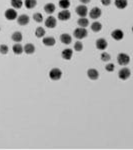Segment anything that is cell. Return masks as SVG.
<instances>
[{
    "instance_id": "1",
    "label": "cell",
    "mask_w": 133,
    "mask_h": 150,
    "mask_svg": "<svg viewBox=\"0 0 133 150\" xmlns=\"http://www.w3.org/2000/svg\"><path fill=\"white\" fill-rule=\"evenodd\" d=\"M73 35H74V37L77 39H83L88 35V32H87V30H86V28L79 27V28H76V29L74 30Z\"/></svg>"
},
{
    "instance_id": "2",
    "label": "cell",
    "mask_w": 133,
    "mask_h": 150,
    "mask_svg": "<svg viewBox=\"0 0 133 150\" xmlns=\"http://www.w3.org/2000/svg\"><path fill=\"white\" fill-rule=\"evenodd\" d=\"M62 76V71L59 68H53L49 72V77L51 80H59Z\"/></svg>"
},
{
    "instance_id": "3",
    "label": "cell",
    "mask_w": 133,
    "mask_h": 150,
    "mask_svg": "<svg viewBox=\"0 0 133 150\" xmlns=\"http://www.w3.org/2000/svg\"><path fill=\"white\" fill-rule=\"evenodd\" d=\"M117 61L120 65H127L130 62V57L126 53H119L117 56Z\"/></svg>"
},
{
    "instance_id": "4",
    "label": "cell",
    "mask_w": 133,
    "mask_h": 150,
    "mask_svg": "<svg viewBox=\"0 0 133 150\" xmlns=\"http://www.w3.org/2000/svg\"><path fill=\"white\" fill-rule=\"evenodd\" d=\"M5 18L7 20H14L18 17V14H17V11L14 10V9L10 8V9H7L5 11Z\"/></svg>"
},
{
    "instance_id": "5",
    "label": "cell",
    "mask_w": 133,
    "mask_h": 150,
    "mask_svg": "<svg viewBox=\"0 0 133 150\" xmlns=\"http://www.w3.org/2000/svg\"><path fill=\"white\" fill-rule=\"evenodd\" d=\"M130 75H131L130 69L126 68V67L121 69L120 71H119V73H118V76H119V78H120L121 80H127V79L130 77Z\"/></svg>"
},
{
    "instance_id": "6",
    "label": "cell",
    "mask_w": 133,
    "mask_h": 150,
    "mask_svg": "<svg viewBox=\"0 0 133 150\" xmlns=\"http://www.w3.org/2000/svg\"><path fill=\"white\" fill-rule=\"evenodd\" d=\"M70 17H71V13H70L67 9H63L62 11H60V12L58 13V19L61 21L69 20Z\"/></svg>"
},
{
    "instance_id": "7",
    "label": "cell",
    "mask_w": 133,
    "mask_h": 150,
    "mask_svg": "<svg viewBox=\"0 0 133 150\" xmlns=\"http://www.w3.org/2000/svg\"><path fill=\"white\" fill-rule=\"evenodd\" d=\"M75 11H76V13L78 14L79 16H80V17H85V16L87 15V13H88L87 7H86V5H84V4L77 6L76 9H75Z\"/></svg>"
},
{
    "instance_id": "8",
    "label": "cell",
    "mask_w": 133,
    "mask_h": 150,
    "mask_svg": "<svg viewBox=\"0 0 133 150\" xmlns=\"http://www.w3.org/2000/svg\"><path fill=\"white\" fill-rule=\"evenodd\" d=\"M101 10H100V8H98V7H94V8L91 9V11L89 12V16L90 18H92V19H98V18L101 16Z\"/></svg>"
},
{
    "instance_id": "9",
    "label": "cell",
    "mask_w": 133,
    "mask_h": 150,
    "mask_svg": "<svg viewBox=\"0 0 133 150\" xmlns=\"http://www.w3.org/2000/svg\"><path fill=\"white\" fill-rule=\"evenodd\" d=\"M56 24H57V20L53 16H49L45 20V26L47 28H54L56 27Z\"/></svg>"
},
{
    "instance_id": "10",
    "label": "cell",
    "mask_w": 133,
    "mask_h": 150,
    "mask_svg": "<svg viewBox=\"0 0 133 150\" xmlns=\"http://www.w3.org/2000/svg\"><path fill=\"white\" fill-rule=\"evenodd\" d=\"M111 36H112V38H113V39H115V40L119 41V40H121V39L123 38L124 34H123V31H122V30H120V29H115V30H113V31H112Z\"/></svg>"
},
{
    "instance_id": "11",
    "label": "cell",
    "mask_w": 133,
    "mask_h": 150,
    "mask_svg": "<svg viewBox=\"0 0 133 150\" xmlns=\"http://www.w3.org/2000/svg\"><path fill=\"white\" fill-rule=\"evenodd\" d=\"M87 76L88 78L91 79V80H97L98 77H99V73L96 69H93V68H90L88 69L87 71Z\"/></svg>"
},
{
    "instance_id": "12",
    "label": "cell",
    "mask_w": 133,
    "mask_h": 150,
    "mask_svg": "<svg viewBox=\"0 0 133 150\" xmlns=\"http://www.w3.org/2000/svg\"><path fill=\"white\" fill-rule=\"evenodd\" d=\"M95 45H96V48L99 49V50H104V49L107 48V41L104 38H99L96 40Z\"/></svg>"
},
{
    "instance_id": "13",
    "label": "cell",
    "mask_w": 133,
    "mask_h": 150,
    "mask_svg": "<svg viewBox=\"0 0 133 150\" xmlns=\"http://www.w3.org/2000/svg\"><path fill=\"white\" fill-rule=\"evenodd\" d=\"M17 22H18V24L22 25V26L27 25L28 23H29V17H28L26 14H23V15H21V16H18V17H17Z\"/></svg>"
},
{
    "instance_id": "14",
    "label": "cell",
    "mask_w": 133,
    "mask_h": 150,
    "mask_svg": "<svg viewBox=\"0 0 133 150\" xmlns=\"http://www.w3.org/2000/svg\"><path fill=\"white\" fill-rule=\"evenodd\" d=\"M72 55H73V51L71 50V49L67 48V49H64V50L62 51L61 53V56L63 59L65 60H70L72 58Z\"/></svg>"
},
{
    "instance_id": "15",
    "label": "cell",
    "mask_w": 133,
    "mask_h": 150,
    "mask_svg": "<svg viewBox=\"0 0 133 150\" xmlns=\"http://www.w3.org/2000/svg\"><path fill=\"white\" fill-rule=\"evenodd\" d=\"M23 51L26 54H33L35 52V46L32 43H27L26 45L23 47Z\"/></svg>"
},
{
    "instance_id": "16",
    "label": "cell",
    "mask_w": 133,
    "mask_h": 150,
    "mask_svg": "<svg viewBox=\"0 0 133 150\" xmlns=\"http://www.w3.org/2000/svg\"><path fill=\"white\" fill-rule=\"evenodd\" d=\"M60 40H61V42L63 44H65V45H68V44H70L72 42V38L71 36H70L69 34H61L60 35Z\"/></svg>"
},
{
    "instance_id": "17",
    "label": "cell",
    "mask_w": 133,
    "mask_h": 150,
    "mask_svg": "<svg viewBox=\"0 0 133 150\" xmlns=\"http://www.w3.org/2000/svg\"><path fill=\"white\" fill-rule=\"evenodd\" d=\"M42 42H43V44H44V45H46V46H53V45H55V43H56L54 37H50V36L43 38Z\"/></svg>"
},
{
    "instance_id": "18",
    "label": "cell",
    "mask_w": 133,
    "mask_h": 150,
    "mask_svg": "<svg viewBox=\"0 0 133 150\" xmlns=\"http://www.w3.org/2000/svg\"><path fill=\"white\" fill-rule=\"evenodd\" d=\"M115 5L119 9H124L128 5L127 0H115Z\"/></svg>"
},
{
    "instance_id": "19",
    "label": "cell",
    "mask_w": 133,
    "mask_h": 150,
    "mask_svg": "<svg viewBox=\"0 0 133 150\" xmlns=\"http://www.w3.org/2000/svg\"><path fill=\"white\" fill-rule=\"evenodd\" d=\"M77 23H78V25L80 27L86 28L88 25H89V20H88L87 18H85V17H80L78 19V21H77Z\"/></svg>"
},
{
    "instance_id": "20",
    "label": "cell",
    "mask_w": 133,
    "mask_h": 150,
    "mask_svg": "<svg viewBox=\"0 0 133 150\" xmlns=\"http://www.w3.org/2000/svg\"><path fill=\"white\" fill-rule=\"evenodd\" d=\"M12 49H13V52L15 53V54H17V55L22 54V52H23V46L19 43L14 44Z\"/></svg>"
},
{
    "instance_id": "21",
    "label": "cell",
    "mask_w": 133,
    "mask_h": 150,
    "mask_svg": "<svg viewBox=\"0 0 133 150\" xmlns=\"http://www.w3.org/2000/svg\"><path fill=\"white\" fill-rule=\"evenodd\" d=\"M44 10H45L46 13L52 14L55 11V5L53 3H47L45 6H44Z\"/></svg>"
},
{
    "instance_id": "22",
    "label": "cell",
    "mask_w": 133,
    "mask_h": 150,
    "mask_svg": "<svg viewBox=\"0 0 133 150\" xmlns=\"http://www.w3.org/2000/svg\"><path fill=\"white\" fill-rule=\"evenodd\" d=\"M36 4H37L36 0H25V1H24V5L28 9L34 8V7L36 6Z\"/></svg>"
},
{
    "instance_id": "23",
    "label": "cell",
    "mask_w": 133,
    "mask_h": 150,
    "mask_svg": "<svg viewBox=\"0 0 133 150\" xmlns=\"http://www.w3.org/2000/svg\"><path fill=\"white\" fill-rule=\"evenodd\" d=\"M22 38H23V36H22V34H21V32H19V31H16L12 34V40L17 42V43L20 41H22Z\"/></svg>"
},
{
    "instance_id": "24",
    "label": "cell",
    "mask_w": 133,
    "mask_h": 150,
    "mask_svg": "<svg viewBox=\"0 0 133 150\" xmlns=\"http://www.w3.org/2000/svg\"><path fill=\"white\" fill-rule=\"evenodd\" d=\"M44 35H45V30L43 27H38L35 30V36L37 38H42V37H44Z\"/></svg>"
},
{
    "instance_id": "25",
    "label": "cell",
    "mask_w": 133,
    "mask_h": 150,
    "mask_svg": "<svg viewBox=\"0 0 133 150\" xmlns=\"http://www.w3.org/2000/svg\"><path fill=\"white\" fill-rule=\"evenodd\" d=\"M91 29L94 32H99L102 29V24L100 22H97V21L96 22H93L92 25H91Z\"/></svg>"
},
{
    "instance_id": "26",
    "label": "cell",
    "mask_w": 133,
    "mask_h": 150,
    "mask_svg": "<svg viewBox=\"0 0 133 150\" xmlns=\"http://www.w3.org/2000/svg\"><path fill=\"white\" fill-rule=\"evenodd\" d=\"M11 5H12L13 8L19 9L22 7L23 2H22V0H11Z\"/></svg>"
},
{
    "instance_id": "27",
    "label": "cell",
    "mask_w": 133,
    "mask_h": 150,
    "mask_svg": "<svg viewBox=\"0 0 133 150\" xmlns=\"http://www.w3.org/2000/svg\"><path fill=\"white\" fill-rule=\"evenodd\" d=\"M59 6L63 9H67L70 6V1L69 0H60Z\"/></svg>"
},
{
    "instance_id": "28",
    "label": "cell",
    "mask_w": 133,
    "mask_h": 150,
    "mask_svg": "<svg viewBox=\"0 0 133 150\" xmlns=\"http://www.w3.org/2000/svg\"><path fill=\"white\" fill-rule=\"evenodd\" d=\"M33 19L38 23H41L43 21V16H42L41 13H34L33 15Z\"/></svg>"
},
{
    "instance_id": "29",
    "label": "cell",
    "mask_w": 133,
    "mask_h": 150,
    "mask_svg": "<svg viewBox=\"0 0 133 150\" xmlns=\"http://www.w3.org/2000/svg\"><path fill=\"white\" fill-rule=\"evenodd\" d=\"M8 51H9V49H8V46L7 45H5V44H1V45H0V53H1V54L5 55L8 53Z\"/></svg>"
},
{
    "instance_id": "30",
    "label": "cell",
    "mask_w": 133,
    "mask_h": 150,
    "mask_svg": "<svg viewBox=\"0 0 133 150\" xmlns=\"http://www.w3.org/2000/svg\"><path fill=\"white\" fill-rule=\"evenodd\" d=\"M74 49H75L76 51H78V52L82 51V49H83V44H82V42H80V41L75 42V44H74Z\"/></svg>"
},
{
    "instance_id": "31",
    "label": "cell",
    "mask_w": 133,
    "mask_h": 150,
    "mask_svg": "<svg viewBox=\"0 0 133 150\" xmlns=\"http://www.w3.org/2000/svg\"><path fill=\"white\" fill-rule=\"evenodd\" d=\"M111 59V56L109 53H107V52H103L101 54V60L102 61H104V62H107V61H109V60Z\"/></svg>"
},
{
    "instance_id": "32",
    "label": "cell",
    "mask_w": 133,
    "mask_h": 150,
    "mask_svg": "<svg viewBox=\"0 0 133 150\" xmlns=\"http://www.w3.org/2000/svg\"><path fill=\"white\" fill-rule=\"evenodd\" d=\"M115 68V65L113 64V63H109V64H106V66H105V69L107 70L108 72H112Z\"/></svg>"
},
{
    "instance_id": "33",
    "label": "cell",
    "mask_w": 133,
    "mask_h": 150,
    "mask_svg": "<svg viewBox=\"0 0 133 150\" xmlns=\"http://www.w3.org/2000/svg\"><path fill=\"white\" fill-rule=\"evenodd\" d=\"M101 3L103 4L104 6H108V5H110L111 0H101Z\"/></svg>"
},
{
    "instance_id": "34",
    "label": "cell",
    "mask_w": 133,
    "mask_h": 150,
    "mask_svg": "<svg viewBox=\"0 0 133 150\" xmlns=\"http://www.w3.org/2000/svg\"><path fill=\"white\" fill-rule=\"evenodd\" d=\"M79 1H80L82 4H84V5H86V4L89 3V2L91 1V0H79Z\"/></svg>"
},
{
    "instance_id": "35",
    "label": "cell",
    "mask_w": 133,
    "mask_h": 150,
    "mask_svg": "<svg viewBox=\"0 0 133 150\" xmlns=\"http://www.w3.org/2000/svg\"><path fill=\"white\" fill-rule=\"evenodd\" d=\"M0 29H1V28H0Z\"/></svg>"
}]
</instances>
